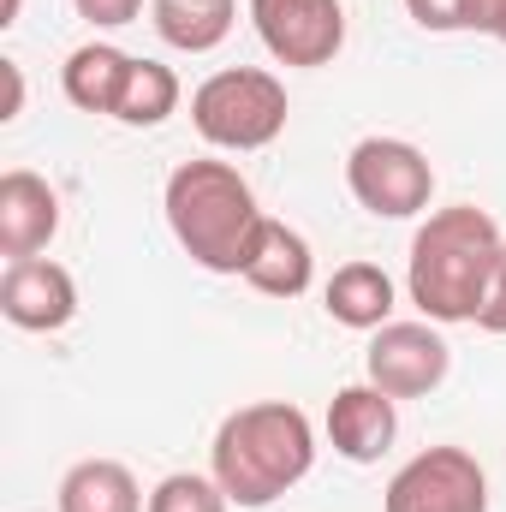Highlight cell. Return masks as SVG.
I'll list each match as a JSON object with an SVG mask.
<instances>
[{"label":"cell","mask_w":506,"mask_h":512,"mask_svg":"<svg viewBox=\"0 0 506 512\" xmlns=\"http://www.w3.org/2000/svg\"><path fill=\"white\" fill-rule=\"evenodd\" d=\"M501 227L477 209V203H453L435 209L417 239H411V268H405V292L423 310V322L447 328V322H477L495 262H501Z\"/></svg>","instance_id":"obj_1"},{"label":"cell","mask_w":506,"mask_h":512,"mask_svg":"<svg viewBox=\"0 0 506 512\" xmlns=\"http://www.w3.org/2000/svg\"><path fill=\"white\" fill-rule=\"evenodd\" d=\"M209 477L227 489L233 507H268L280 501L292 483L310 477L316 465V429L298 405L286 399H262V405H239L209 447Z\"/></svg>","instance_id":"obj_2"},{"label":"cell","mask_w":506,"mask_h":512,"mask_svg":"<svg viewBox=\"0 0 506 512\" xmlns=\"http://www.w3.org/2000/svg\"><path fill=\"white\" fill-rule=\"evenodd\" d=\"M167 227L179 239V251L209 274H245L251 239L262 227L251 179L233 161H185L167 173Z\"/></svg>","instance_id":"obj_3"},{"label":"cell","mask_w":506,"mask_h":512,"mask_svg":"<svg viewBox=\"0 0 506 512\" xmlns=\"http://www.w3.org/2000/svg\"><path fill=\"white\" fill-rule=\"evenodd\" d=\"M191 126L215 149H268L286 131V84L262 66H227L197 84L191 96Z\"/></svg>","instance_id":"obj_4"},{"label":"cell","mask_w":506,"mask_h":512,"mask_svg":"<svg viewBox=\"0 0 506 512\" xmlns=\"http://www.w3.org/2000/svg\"><path fill=\"white\" fill-rule=\"evenodd\" d=\"M346 185L376 221H411L435 197V167L405 137H364L346 155Z\"/></svg>","instance_id":"obj_5"},{"label":"cell","mask_w":506,"mask_h":512,"mask_svg":"<svg viewBox=\"0 0 506 512\" xmlns=\"http://www.w3.org/2000/svg\"><path fill=\"white\" fill-rule=\"evenodd\" d=\"M381 512H489V477L465 447H423L393 471Z\"/></svg>","instance_id":"obj_6"},{"label":"cell","mask_w":506,"mask_h":512,"mask_svg":"<svg viewBox=\"0 0 506 512\" xmlns=\"http://www.w3.org/2000/svg\"><path fill=\"white\" fill-rule=\"evenodd\" d=\"M251 24L280 66H328L346 48L340 0H251Z\"/></svg>","instance_id":"obj_7"},{"label":"cell","mask_w":506,"mask_h":512,"mask_svg":"<svg viewBox=\"0 0 506 512\" xmlns=\"http://www.w3.org/2000/svg\"><path fill=\"white\" fill-rule=\"evenodd\" d=\"M447 364H453V352L435 334V322H387V328H376V340L364 352L370 382L381 393H393V399L435 393V387L447 382Z\"/></svg>","instance_id":"obj_8"},{"label":"cell","mask_w":506,"mask_h":512,"mask_svg":"<svg viewBox=\"0 0 506 512\" xmlns=\"http://www.w3.org/2000/svg\"><path fill=\"white\" fill-rule=\"evenodd\" d=\"M0 316L24 334H60L72 316H78V280L48 262V256H30V262H6L0 274Z\"/></svg>","instance_id":"obj_9"},{"label":"cell","mask_w":506,"mask_h":512,"mask_svg":"<svg viewBox=\"0 0 506 512\" xmlns=\"http://www.w3.org/2000/svg\"><path fill=\"white\" fill-rule=\"evenodd\" d=\"M60 233V197L42 173L12 167L0 173V256L6 262H30L48 251V239Z\"/></svg>","instance_id":"obj_10"},{"label":"cell","mask_w":506,"mask_h":512,"mask_svg":"<svg viewBox=\"0 0 506 512\" xmlns=\"http://www.w3.org/2000/svg\"><path fill=\"white\" fill-rule=\"evenodd\" d=\"M393 435H399V411H393V393H381L376 382L340 387L328 399V441H334L340 459L376 465L381 453L393 447Z\"/></svg>","instance_id":"obj_11"},{"label":"cell","mask_w":506,"mask_h":512,"mask_svg":"<svg viewBox=\"0 0 506 512\" xmlns=\"http://www.w3.org/2000/svg\"><path fill=\"white\" fill-rule=\"evenodd\" d=\"M310 274H316V256L304 245V233H292L286 221L262 215L251 256H245V280L256 292H268V298H298V292H310Z\"/></svg>","instance_id":"obj_12"},{"label":"cell","mask_w":506,"mask_h":512,"mask_svg":"<svg viewBox=\"0 0 506 512\" xmlns=\"http://www.w3.org/2000/svg\"><path fill=\"white\" fill-rule=\"evenodd\" d=\"M131 60L126 48H114V42H84V48H72V60H66V72H60V84H66V102L72 108H84V114H120V96H126L131 84Z\"/></svg>","instance_id":"obj_13"},{"label":"cell","mask_w":506,"mask_h":512,"mask_svg":"<svg viewBox=\"0 0 506 512\" xmlns=\"http://www.w3.org/2000/svg\"><path fill=\"white\" fill-rule=\"evenodd\" d=\"M239 0H149V24L179 54H209L233 36Z\"/></svg>","instance_id":"obj_14"},{"label":"cell","mask_w":506,"mask_h":512,"mask_svg":"<svg viewBox=\"0 0 506 512\" xmlns=\"http://www.w3.org/2000/svg\"><path fill=\"white\" fill-rule=\"evenodd\" d=\"M322 304H328V316L340 328L376 334V328H387V316H393V280H387V268H376V262H346V268H334Z\"/></svg>","instance_id":"obj_15"},{"label":"cell","mask_w":506,"mask_h":512,"mask_svg":"<svg viewBox=\"0 0 506 512\" xmlns=\"http://www.w3.org/2000/svg\"><path fill=\"white\" fill-rule=\"evenodd\" d=\"M60 512H149V501L120 459H84L60 477Z\"/></svg>","instance_id":"obj_16"},{"label":"cell","mask_w":506,"mask_h":512,"mask_svg":"<svg viewBox=\"0 0 506 512\" xmlns=\"http://www.w3.org/2000/svg\"><path fill=\"white\" fill-rule=\"evenodd\" d=\"M167 114H179V78H173V66H161V60H137L114 120L131 126V131H149V126H161Z\"/></svg>","instance_id":"obj_17"},{"label":"cell","mask_w":506,"mask_h":512,"mask_svg":"<svg viewBox=\"0 0 506 512\" xmlns=\"http://www.w3.org/2000/svg\"><path fill=\"white\" fill-rule=\"evenodd\" d=\"M227 489L215 477H197V471H173L149 489V512H227Z\"/></svg>","instance_id":"obj_18"},{"label":"cell","mask_w":506,"mask_h":512,"mask_svg":"<svg viewBox=\"0 0 506 512\" xmlns=\"http://www.w3.org/2000/svg\"><path fill=\"white\" fill-rule=\"evenodd\" d=\"M405 12L435 30V36H453V30H471V0H405Z\"/></svg>","instance_id":"obj_19"},{"label":"cell","mask_w":506,"mask_h":512,"mask_svg":"<svg viewBox=\"0 0 506 512\" xmlns=\"http://www.w3.org/2000/svg\"><path fill=\"white\" fill-rule=\"evenodd\" d=\"M72 6H78V18L96 24V30H120V24H137V18H143V0H72Z\"/></svg>","instance_id":"obj_20"},{"label":"cell","mask_w":506,"mask_h":512,"mask_svg":"<svg viewBox=\"0 0 506 512\" xmlns=\"http://www.w3.org/2000/svg\"><path fill=\"white\" fill-rule=\"evenodd\" d=\"M477 328L483 334H506V245H501V262H495V280H489V298L477 310Z\"/></svg>","instance_id":"obj_21"},{"label":"cell","mask_w":506,"mask_h":512,"mask_svg":"<svg viewBox=\"0 0 506 512\" xmlns=\"http://www.w3.org/2000/svg\"><path fill=\"white\" fill-rule=\"evenodd\" d=\"M471 30L506 42V0H471Z\"/></svg>","instance_id":"obj_22"},{"label":"cell","mask_w":506,"mask_h":512,"mask_svg":"<svg viewBox=\"0 0 506 512\" xmlns=\"http://www.w3.org/2000/svg\"><path fill=\"white\" fill-rule=\"evenodd\" d=\"M0 72H6V114L0 120H18L24 114V72H18V60H0Z\"/></svg>","instance_id":"obj_23"},{"label":"cell","mask_w":506,"mask_h":512,"mask_svg":"<svg viewBox=\"0 0 506 512\" xmlns=\"http://www.w3.org/2000/svg\"><path fill=\"white\" fill-rule=\"evenodd\" d=\"M18 12H24V0H6L0 6V24H18Z\"/></svg>","instance_id":"obj_24"}]
</instances>
